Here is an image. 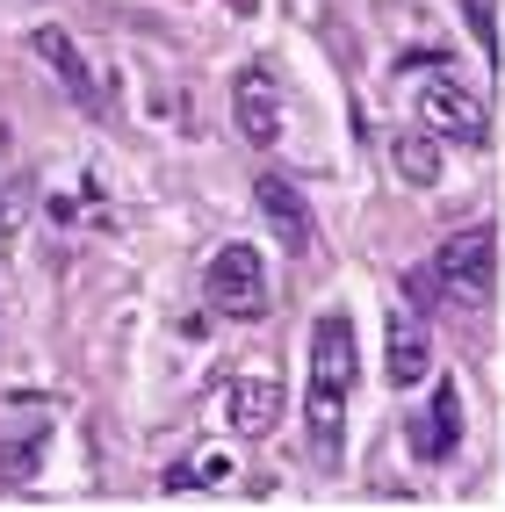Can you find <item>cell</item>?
<instances>
[{
	"instance_id": "obj_1",
	"label": "cell",
	"mask_w": 505,
	"mask_h": 512,
	"mask_svg": "<svg viewBox=\"0 0 505 512\" xmlns=\"http://www.w3.org/2000/svg\"><path fill=\"white\" fill-rule=\"evenodd\" d=\"M433 282H441L448 303H469V311H477V303L491 296V282H498V238L484 224L441 238V253H433Z\"/></svg>"
},
{
	"instance_id": "obj_2",
	"label": "cell",
	"mask_w": 505,
	"mask_h": 512,
	"mask_svg": "<svg viewBox=\"0 0 505 512\" xmlns=\"http://www.w3.org/2000/svg\"><path fill=\"white\" fill-rule=\"evenodd\" d=\"M231 123H239V138L246 145H282V123H289V109H282V73L267 58H253V65H239L231 73Z\"/></svg>"
},
{
	"instance_id": "obj_3",
	"label": "cell",
	"mask_w": 505,
	"mask_h": 512,
	"mask_svg": "<svg viewBox=\"0 0 505 512\" xmlns=\"http://www.w3.org/2000/svg\"><path fill=\"white\" fill-rule=\"evenodd\" d=\"M419 130H433L441 145H462V152H484L491 145V116H484V101L455 87V80H426L419 87Z\"/></svg>"
},
{
	"instance_id": "obj_4",
	"label": "cell",
	"mask_w": 505,
	"mask_h": 512,
	"mask_svg": "<svg viewBox=\"0 0 505 512\" xmlns=\"http://www.w3.org/2000/svg\"><path fill=\"white\" fill-rule=\"evenodd\" d=\"M202 289H210V303L224 318H260L267 311V260H260V246H217Z\"/></svg>"
},
{
	"instance_id": "obj_5",
	"label": "cell",
	"mask_w": 505,
	"mask_h": 512,
	"mask_svg": "<svg viewBox=\"0 0 505 512\" xmlns=\"http://www.w3.org/2000/svg\"><path fill=\"white\" fill-rule=\"evenodd\" d=\"M289 412V397H282V375L275 368H246L239 383L224 390V426L239 433V440H260V433H275Z\"/></svg>"
},
{
	"instance_id": "obj_6",
	"label": "cell",
	"mask_w": 505,
	"mask_h": 512,
	"mask_svg": "<svg viewBox=\"0 0 505 512\" xmlns=\"http://www.w3.org/2000/svg\"><path fill=\"white\" fill-rule=\"evenodd\" d=\"M253 210L267 217V231H275L289 253H311V246H318V210H311V195H303L296 181L260 174V181H253Z\"/></svg>"
},
{
	"instance_id": "obj_7",
	"label": "cell",
	"mask_w": 505,
	"mask_h": 512,
	"mask_svg": "<svg viewBox=\"0 0 505 512\" xmlns=\"http://www.w3.org/2000/svg\"><path fill=\"white\" fill-rule=\"evenodd\" d=\"M354 368H361L354 318H347V311H325V318L311 325V383H325V390H354Z\"/></svg>"
},
{
	"instance_id": "obj_8",
	"label": "cell",
	"mask_w": 505,
	"mask_h": 512,
	"mask_svg": "<svg viewBox=\"0 0 505 512\" xmlns=\"http://www.w3.org/2000/svg\"><path fill=\"white\" fill-rule=\"evenodd\" d=\"M383 375L397 390H412V383H426V368H433V339H426V325H419V311L412 303H390V347H383Z\"/></svg>"
},
{
	"instance_id": "obj_9",
	"label": "cell",
	"mask_w": 505,
	"mask_h": 512,
	"mask_svg": "<svg viewBox=\"0 0 505 512\" xmlns=\"http://www.w3.org/2000/svg\"><path fill=\"white\" fill-rule=\"evenodd\" d=\"M462 448V390L441 375V390H433V404L412 419V455L419 462H448Z\"/></svg>"
},
{
	"instance_id": "obj_10",
	"label": "cell",
	"mask_w": 505,
	"mask_h": 512,
	"mask_svg": "<svg viewBox=\"0 0 505 512\" xmlns=\"http://www.w3.org/2000/svg\"><path fill=\"white\" fill-rule=\"evenodd\" d=\"M37 58H51V73H58V87L73 94V109H87V116H101V87H94V73H87V58H80V44L65 37V29H37Z\"/></svg>"
},
{
	"instance_id": "obj_11",
	"label": "cell",
	"mask_w": 505,
	"mask_h": 512,
	"mask_svg": "<svg viewBox=\"0 0 505 512\" xmlns=\"http://www.w3.org/2000/svg\"><path fill=\"white\" fill-rule=\"evenodd\" d=\"M303 426H311V455H318L325 469H340V455H347V390H325V383H311Z\"/></svg>"
},
{
	"instance_id": "obj_12",
	"label": "cell",
	"mask_w": 505,
	"mask_h": 512,
	"mask_svg": "<svg viewBox=\"0 0 505 512\" xmlns=\"http://www.w3.org/2000/svg\"><path fill=\"white\" fill-rule=\"evenodd\" d=\"M390 159H397V174L412 181V188H433V181H441V138H433V130H397Z\"/></svg>"
},
{
	"instance_id": "obj_13",
	"label": "cell",
	"mask_w": 505,
	"mask_h": 512,
	"mask_svg": "<svg viewBox=\"0 0 505 512\" xmlns=\"http://www.w3.org/2000/svg\"><path fill=\"white\" fill-rule=\"evenodd\" d=\"M224 476H231V455L224 448H202V455H188V462L166 469V491H217Z\"/></svg>"
},
{
	"instance_id": "obj_14",
	"label": "cell",
	"mask_w": 505,
	"mask_h": 512,
	"mask_svg": "<svg viewBox=\"0 0 505 512\" xmlns=\"http://www.w3.org/2000/svg\"><path fill=\"white\" fill-rule=\"evenodd\" d=\"M462 15H469V37L498 58V15H491V0H462Z\"/></svg>"
}]
</instances>
